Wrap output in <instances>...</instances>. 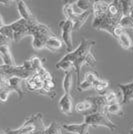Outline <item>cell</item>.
I'll list each match as a JSON object with an SVG mask.
<instances>
[{"label":"cell","instance_id":"6da1fadb","mask_svg":"<svg viewBox=\"0 0 133 134\" xmlns=\"http://www.w3.org/2000/svg\"><path fill=\"white\" fill-rule=\"evenodd\" d=\"M26 30H27V35L33 36L32 46L36 50L43 49L47 39L51 36L55 35L50 31L48 26H46L42 23H39L37 20L32 21V22H27Z\"/></svg>","mask_w":133,"mask_h":134},{"label":"cell","instance_id":"7a4b0ae2","mask_svg":"<svg viewBox=\"0 0 133 134\" xmlns=\"http://www.w3.org/2000/svg\"><path fill=\"white\" fill-rule=\"evenodd\" d=\"M93 14H94V20L92 22V27L98 30H104L106 32L113 35L114 29L119 25V21L123 16L120 15H111L108 12H102L97 9H93Z\"/></svg>","mask_w":133,"mask_h":134},{"label":"cell","instance_id":"3957f363","mask_svg":"<svg viewBox=\"0 0 133 134\" xmlns=\"http://www.w3.org/2000/svg\"><path fill=\"white\" fill-rule=\"evenodd\" d=\"M84 122L88 125L89 127H98V126H104L110 130H115L117 128L116 124L111 121L107 115L101 112H92V113H86L84 117Z\"/></svg>","mask_w":133,"mask_h":134},{"label":"cell","instance_id":"277c9868","mask_svg":"<svg viewBox=\"0 0 133 134\" xmlns=\"http://www.w3.org/2000/svg\"><path fill=\"white\" fill-rule=\"evenodd\" d=\"M94 45H95V41H93V40L83 39L80 42L79 46H78L75 50L67 53L66 55L64 56L61 60H63V61H69L73 63L77 58L90 53V50H91L92 46H94Z\"/></svg>","mask_w":133,"mask_h":134},{"label":"cell","instance_id":"5b68a950","mask_svg":"<svg viewBox=\"0 0 133 134\" xmlns=\"http://www.w3.org/2000/svg\"><path fill=\"white\" fill-rule=\"evenodd\" d=\"M59 27L62 30V39L66 45L67 52H71L72 50V31H73V23L70 20H62L59 23Z\"/></svg>","mask_w":133,"mask_h":134},{"label":"cell","instance_id":"8992f818","mask_svg":"<svg viewBox=\"0 0 133 134\" xmlns=\"http://www.w3.org/2000/svg\"><path fill=\"white\" fill-rule=\"evenodd\" d=\"M17 9H18V12L20 14V16L22 19L26 20L27 22H32V21H35L37 20L34 15L31 13L30 9L28 8V6L26 5V3L22 1V0H19L17 1Z\"/></svg>","mask_w":133,"mask_h":134},{"label":"cell","instance_id":"52a82bcc","mask_svg":"<svg viewBox=\"0 0 133 134\" xmlns=\"http://www.w3.org/2000/svg\"><path fill=\"white\" fill-rule=\"evenodd\" d=\"M118 87L120 88L122 92V104H127L129 101L132 99L133 96V81L129 82V83L123 84L119 83Z\"/></svg>","mask_w":133,"mask_h":134},{"label":"cell","instance_id":"ba28073f","mask_svg":"<svg viewBox=\"0 0 133 134\" xmlns=\"http://www.w3.org/2000/svg\"><path fill=\"white\" fill-rule=\"evenodd\" d=\"M62 128L71 133L88 134L89 126L85 122H83L81 124H63Z\"/></svg>","mask_w":133,"mask_h":134},{"label":"cell","instance_id":"9c48e42d","mask_svg":"<svg viewBox=\"0 0 133 134\" xmlns=\"http://www.w3.org/2000/svg\"><path fill=\"white\" fill-rule=\"evenodd\" d=\"M59 108L60 111L66 115L71 114L72 112V100H71V95L70 93H64L59 100Z\"/></svg>","mask_w":133,"mask_h":134},{"label":"cell","instance_id":"30bf717a","mask_svg":"<svg viewBox=\"0 0 133 134\" xmlns=\"http://www.w3.org/2000/svg\"><path fill=\"white\" fill-rule=\"evenodd\" d=\"M22 80L23 79L18 77H10L7 79V84L10 91H15L19 98H22L24 92L22 90Z\"/></svg>","mask_w":133,"mask_h":134},{"label":"cell","instance_id":"8fae6325","mask_svg":"<svg viewBox=\"0 0 133 134\" xmlns=\"http://www.w3.org/2000/svg\"><path fill=\"white\" fill-rule=\"evenodd\" d=\"M0 56L3 60V64L4 65H8V66H12V65H15V62L13 60V57L11 55V52H10V48H9V45L6 44L3 45L0 47Z\"/></svg>","mask_w":133,"mask_h":134},{"label":"cell","instance_id":"7c38bea8","mask_svg":"<svg viewBox=\"0 0 133 134\" xmlns=\"http://www.w3.org/2000/svg\"><path fill=\"white\" fill-rule=\"evenodd\" d=\"M93 12V9L91 10H88V11H84L81 12V13H77L76 15V18L74 19L73 21V30H79L80 28L82 27L84 23L86 22V20L88 19V17L91 15V13Z\"/></svg>","mask_w":133,"mask_h":134},{"label":"cell","instance_id":"4fadbf2b","mask_svg":"<svg viewBox=\"0 0 133 134\" xmlns=\"http://www.w3.org/2000/svg\"><path fill=\"white\" fill-rule=\"evenodd\" d=\"M61 47H62V41L54 35V36H51L47 39L44 48L49 50L50 52H56L59 49H61Z\"/></svg>","mask_w":133,"mask_h":134},{"label":"cell","instance_id":"5bb4252c","mask_svg":"<svg viewBox=\"0 0 133 134\" xmlns=\"http://www.w3.org/2000/svg\"><path fill=\"white\" fill-rule=\"evenodd\" d=\"M60 126L57 122H52L48 127H46L43 130L40 131H34L32 133L29 134H56L58 132H60Z\"/></svg>","mask_w":133,"mask_h":134},{"label":"cell","instance_id":"9a60e30c","mask_svg":"<svg viewBox=\"0 0 133 134\" xmlns=\"http://www.w3.org/2000/svg\"><path fill=\"white\" fill-rule=\"evenodd\" d=\"M109 86V82L107 80H103V79L99 78L96 82L93 83V88H94L100 95H104L106 92V89Z\"/></svg>","mask_w":133,"mask_h":134},{"label":"cell","instance_id":"2e32d148","mask_svg":"<svg viewBox=\"0 0 133 134\" xmlns=\"http://www.w3.org/2000/svg\"><path fill=\"white\" fill-rule=\"evenodd\" d=\"M63 13L66 17V20H70L71 22L74 21V19L76 18V15H77V13L73 10L72 3H67L63 6Z\"/></svg>","mask_w":133,"mask_h":134},{"label":"cell","instance_id":"e0dca14e","mask_svg":"<svg viewBox=\"0 0 133 134\" xmlns=\"http://www.w3.org/2000/svg\"><path fill=\"white\" fill-rule=\"evenodd\" d=\"M118 41H119V43L121 44V46L124 49H126V50L132 49L133 42L127 33L124 32L123 34H121V35L119 36V38H118Z\"/></svg>","mask_w":133,"mask_h":134},{"label":"cell","instance_id":"ac0fdd59","mask_svg":"<svg viewBox=\"0 0 133 134\" xmlns=\"http://www.w3.org/2000/svg\"><path fill=\"white\" fill-rule=\"evenodd\" d=\"M121 1V8L123 16H130V13L133 9L132 0H120Z\"/></svg>","mask_w":133,"mask_h":134},{"label":"cell","instance_id":"d6986e66","mask_svg":"<svg viewBox=\"0 0 133 134\" xmlns=\"http://www.w3.org/2000/svg\"><path fill=\"white\" fill-rule=\"evenodd\" d=\"M71 85H72L71 71L65 72V76H64V79H63V90H64V93H70Z\"/></svg>","mask_w":133,"mask_h":134},{"label":"cell","instance_id":"ffe728a7","mask_svg":"<svg viewBox=\"0 0 133 134\" xmlns=\"http://www.w3.org/2000/svg\"><path fill=\"white\" fill-rule=\"evenodd\" d=\"M107 114H113V115H123V111H122L121 104L118 102L112 105H108L107 106Z\"/></svg>","mask_w":133,"mask_h":134},{"label":"cell","instance_id":"44dd1931","mask_svg":"<svg viewBox=\"0 0 133 134\" xmlns=\"http://www.w3.org/2000/svg\"><path fill=\"white\" fill-rule=\"evenodd\" d=\"M79 9H81L82 12L88 11L93 9V1H87V0H78L75 2Z\"/></svg>","mask_w":133,"mask_h":134},{"label":"cell","instance_id":"7402d4cb","mask_svg":"<svg viewBox=\"0 0 133 134\" xmlns=\"http://www.w3.org/2000/svg\"><path fill=\"white\" fill-rule=\"evenodd\" d=\"M119 26L123 28L124 30H125V29L133 28L132 18L130 16H122L121 19H120V21H119Z\"/></svg>","mask_w":133,"mask_h":134},{"label":"cell","instance_id":"603a6c76","mask_svg":"<svg viewBox=\"0 0 133 134\" xmlns=\"http://www.w3.org/2000/svg\"><path fill=\"white\" fill-rule=\"evenodd\" d=\"M56 68L57 69H62L65 72H69V71H71V69L73 68V63L69 61L60 60V61L56 64Z\"/></svg>","mask_w":133,"mask_h":134},{"label":"cell","instance_id":"cb8c5ba5","mask_svg":"<svg viewBox=\"0 0 133 134\" xmlns=\"http://www.w3.org/2000/svg\"><path fill=\"white\" fill-rule=\"evenodd\" d=\"M0 33L2 34V35H4L5 37H7L10 41L13 40V31H12V29L9 26V24L8 25H4L2 28H0Z\"/></svg>","mask_w":133,"mask_h":134},{"label":"cell","instance_id":"d4e9b609","mask_svg":"<svg viewBox=\"0 0 133 134\" xmlns=\"http://www.w3.org/2000/svg\"><path fill=\"white\" fill-rule=\"evenodd\" d=\"M104 95H105L106 101H107V104H108V105H112V104L118 103V101H117V96L114 91H109V92L105 93Z\"/></svg>","mask_w":133,"mask_h":134},{"label":"cell","instance_id":"484cf974","mask_svg":"<svg viewBox=\"0 0 133 134\" xmlns=\"http://www.w3.org/2000/svg\"><path fill=\"white\" fill-rule=\"evenodd\" d=\"M98 79H99V76L94 72H87L84 75V80H86L87 82L91 83L92 85H93V83L96 82Z\"/></svg>","mask_w":133,"mask_h":134},{"label":"cell","instance_id":"4316f807","mask_svg":"<svg viewBox=\"0 0 133 134\" xmlns=\"http://www.w3.org/2000/svg\"><path fill=\"white\" fill-rule=\"evenodd\" d=\"M30 62H31V65H32V68L34 69V71L36 72L38 69H40L42 66V60L39 58V57H33L30 59Z\"/></svg>","mask_w":133,"mask_h":134},{"label":"cell","instance_id":"83f0119b","mask_svg":"<svg viewBox=\"0 0 133 134\" xmlns=\"http://www.w3.org/2000/svg\"><path fill=\"white\" fill-rule=\"evenodd\" d=\"M91 88H93V85L91 83H89V82H87L86 80H83L82 82H80L79 86H78V90L79 91H84V90H88L91 89Z\"/></svg>","mask_w":133,"mask_h":134},{"label":"cell","instance_id":"f1b7e54d","mask_svg":"<svg viewBox=\"0 0 133 134\" xmlns=\"http://www.w3.org/2000/svg\"><path fill=\"white\" fill-rule=\"evenodd\" d=\"M11 91L8 89V88H4L0 91V101L1 102H6L7 98H8V95Z\"/></svg>","mask_w":133,"mask_h":134},{"label":"cell","instance_id":"f546056e","mask_svg":"<svg viewBox=\"0 0 133 134\" xmlns=\"http://www.w3.org/2000/svg\"><path fill=\"white\" fill-rule=\"evenodd\" d=\"M75 110H76V112H79V113L87 111V110H86V107H85V102H84V101H81V102L77 103V104L75 105Z\"/></svg>","mask_w":133,"mask_h":134},{"label":"cell","instance_id":"4dcf8cb0","mask_svg":"<svg viewBox=\"0 0 133 134\" xmlns=\"http://www.w3.org/2000/svg\"><path fill=\"white\" fill-rule=\"evenodd\" d=\"M124 32H125V30L118 25V26L114 29V31H113V36H114L115 38H117V39H118V38H119V36H120L121 34L124 33Z\"/></svg>","mask_w":133,"mask_h":134},{"label":"cell","instance_id":"1f68e13d","mask_svg":"<svg viewBox=\"0 0 133 134\" xmlns=\"http://www.w3.org/2000/svg\"><path fill=\"white\" fill-rule=\"evenodd\" d=\"M9 42H10V40L8 39L7 37H5L4 35H2V34L0 33V43H1V44L6 45V44H8Z\"/></svg>","mask_w":133,"mask_h":134},{"label":"cell","instance_id":"d6a6232c","mask_svg":"<svg viewBox=\"0 0 133 134\" xmlns=\"http://www.w3.org/2000/svg\"><path fill=\"white\" fill-rule=\"evenodd\" d=\"M4 25H5V24H4V21H3V18H2L1 14H0V28H2Z\"/></svg>","mask_w":133,"mask_h":134},{"label":"cell","instance_id":"836d02e7","mask_svg":"<svg viewBox=\"0 0 133 134\" xmlns=\"http://www.w3.org/2000/svg\"><path fill=\"white\" fill-rule=\"evenodd\" d=\"M0 134H6L5 131H3V130H0Z\"/></svg>","mask_w":133,"mask_h":134},{"label":"cell","instance_id":"e575fe53","mask_svg":"<svg viewBox=\"0 0 133 134\" xmlns=\"http://www.w3.org/2000/svg\"><path fill=\"white\" fill-rule=\"evenodd\" d=\"M130 17L133 18V9H132V11H131V13H130Z\"/></svg>","mask_w":133,"mask_h":134},{"label":"cell","instance_id":"d590c367","mask_svg":"<svg viewBox=\"0 0 133 134\" xmlns=\"http://www.w3.org/2000/svg\"><path fill=\"white\" fill-rule=\"evenodd\" d=\"M130 134H133V128L130 130Z\"/></svg>","mask_w":133,"mask_h":134},{"label":"cell","instance_id":"8d00e7d4","mask_svg":"<svg viewBox=\"0 0 133 134\" xmlns=\"http://www.w3.org/2000/svg\"><path fill=\"white\" fill-rule=\"evenodd\" d=\"M1 46H3V44H1V43H0V47H1Z\"/></svg>","mask_w":133,"mask_h":134},{"label":"cell","instance_id":"74e56055","mask_svg":"<svg viewBox=\"0 0 133 134\" xmlns=\"http://www.w3.org/2000/svg\"><path fill=\"white\" fill-rule=\"evenodd\" d=\"M56 134H61V131H60V132H58V133H56Z\"/></svg>","mask_w":133,"mask_h":134},{"label":"cell","instance_id":"f35d334b","mask_svg":"<svg viewBox=\"0 0 133 134\" xmlns=\"http://www.w3.org/2000/svg\"><path fill=\"white\" fill-rule=\"evenodd\" d=\"M132 22H133V18H132Z\"/></svg>","mask_w":133,"mask_h":134},{"label":"cell","instance_id":"ab89813d","mask_svg":"<svg viewBox=\"0 0 133 134\" xmlns=\"http://www.w3.org/2000/svg\"><path fill=\"white\" fill-rule=\"evenodd\" d=\"M132 98H133V96H132Z\"/></svg>","mask_w":133,"mask_h":134}]
</instances>
